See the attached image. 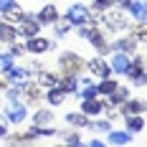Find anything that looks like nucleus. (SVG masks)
I'll return each mask as SVG.
<instances>
[{
  "instance_id": "29",
  "label": "nucleus",
  "mask_w": 147,
  "mask_h": 147,
  "mask_svg": "<svg viewBox=\"0 0 147 147\" xmlns=\"http://www.w3.org/2000/svg\"><path fill=\"white\" fill-rule=\"evenodd\" d=\"M13 8H18L15 0H0V10H13Z\"/></svg>"
},
{
  "instance_id": "13",
  "label": "nucleus",
  "mask_w": 147,
  "mask_h": 147,
  "mask_svg": "<svg viewBox=\"0 0 147 147\" xmlns=\"http://www.w3.org/2000/svg\"><path fill=\"white\" fill-rule=\"evenodd\" d=\"M0 41H5V43H13V41H15V30H13V26H8V23H0Z\"/></svg>"
},
{
  "instance_id": "18",
  "label": "nucleus",
  "mask_w": 147,
  "mask_h": 147,
  "mask_svg": "<svg viewBox=\"0 0 147 147\" xmlns=\"http://www.w3.org/2000/svg\"><path fill=\"white\" fill-rule=\"evenodd\" d=\"M109 142L112 145H127L129 142V132H109Z\"/></svg>"
},
{
  "instance_id": "33",
  "label": "nucleus",
  "mask_w": 147,
  "mask_h": 147,
  "mask_svg": "<svg viewBox=\"0 0 147 147\" xmlns=\"http://www.w3.org/2000/svg\"><path fill=\"white\" fill-rule=\"evenodd\" d=\"M10 48H13V51H10L13 56H18V53H23V46H18V43H13V46H10Z\"/></svg>"
},
{
  "instance_id": "12",
  "label": "nucleus",
  "mask_w": 147,
  "mask_h": 147,
  "mask_svg": "<svg viewBox=\"0 0 147 147\" xmlns=\"http://www.w3.org/2000/svg\"><path fill=\"white\" fill-rule=\"evenodd\" d=\"M104 109V104H99V102H94V99H84V107H81V112H84V114H99V112H102Z\"/></svg>"
},
{
  "instance_id": "19",
  "label": "nucleus",
  "mask_w": 147,
  "mask_h": 147,
  "mask_svg": "<svg viewBox=\"0 0 147 147\" xmlns=\"http://www.w3.org/2000/svg\"><path fill=\"white\" fill-rule=\"evenodd\" d=\"M61 102H63V91H61L59 86H51L48 89V104L56 107V104H61Z\"/></svg>"
},
{
  "instance_id": "27",
  "label": "nucleus",
  "mask_w": 147,
  "mask_h": 147,
  "mask_svg": "<svg viewBox=\"0 0 147 147\" xmlns=\"http://www.w3.org/2000/svg\"><path fill=\"white\" fill-rule=\"evenodd\" d=\"M109 96H112V102H122V99H127V89H119V86H117Z\"/></svg>"
},
{
  "instance_id": "6",
  "label": "nucleus",
  "mask_w": 147,
  "mask_h": 147,
  "mask_svg": "<svg viewBox=\"0 0 147 147\" xmlns=\"http://www.w3.org/2000/svg\"><path fill=\"white\" fill-rule=\"evenodd\" d=\"M53 43L46 41V38H38V36H30L28 38V51L30 53H43V51H51Z\"/></svg>"
},
{
  "instance_id": "30",
  "label": "nucleus",
  "mask_w": 147,
  "mask_h": 147,
  "mask_svg": "<svg viewBox=\"0 0 147 147\" xmlns=\"http://www.w3.org/2000/svg\"><path fill=\"white\" fill-rule=\"evenodd\" d=\"M94 127H96V129H112V124H109L107 119H102V122H96Z\"/></svg>"
},
{
  "instance_id": "34",
  "label": "nucleus",
  "mask_w": 147,
  "mask_h": 147,
  "mask_svg": "<svg viewBox=\"0 0 147 147\" xmlns=\"http://www.w3.org/2000/svg\"><path fill=\"white\" fill-rule=\"evenodd\" d=\"M137 41H145V26L137 28Z\"/></svg>"
},
{
  "instance_id": "4",
  "label": "nucleus",
  "mask_w": 147,
  "mask_h": 147,
  "mask_svg": "<svg viewBox=\"0 0 147 147\" xmlns=\"http://www.w3.org/2000/svg\"><path fill=\"white\" fill-rule=\"evenodd\" d=\"M81 36H84V38H89V41H91V43L96 46V48H99L102 53H107V51H109V46H107V41L102 38V33H99L96 28H81Z\"/></svg>"
},
{
  "instance_id": "5",
  "label": "nucleus",
  "mask_w": 147,
  "mask_h": 147,
  "mask_svg": "<svg viewBox=\"0 0 147 147\" xmlns=\"http://www.w3.org/2000/svg\"><path fill=\"white\" fill-rule=\"evenodd\" d=\"M26 114H28V112H26V107H23V104H18L15 99H10L8 109H5V117L10 119V122H23Z\"/></svg>"
},
{
  "instance_id": "14",
  "label": "nucleus",
  "mask_w": 147,
  "mask_h": 147,
  "mask_svg": "<svg viewBox=\"0 0 147 147\" xmlns=\"http://www.w3.org/2000/svg\"><path fill=\"white\" fill-rule=\"evenodd\" d=\"M129 10H132L134 18H140V20H145V3L142 0H129V5H127Z\"/></svg>"
},
{
  "instance_id": "35",
  "label": "nucleus",
  "mask_w": 147,
  "mask_h": 147,
  "mask_svg": "<svg viewBox=\"0 0 147 147\" xmlns=\"http://www.w3.org/2000/svg\"><path fill=\"white\" fill-rule=\"evenodd\" d=\"M3 134H5V127H3V124H0V137H3Z\"/></svg>"
},
{
  "instance_id": "15",
  "label": "nucleus",
  "mask_w": 147,
  "mask_h": 147,
  "mask_svg": "<svg viewBox=\"0 0 147 147\" xmlns=\"http://www.w3.org/2000/svg\"><path fill=\"white\" fill-rule=\"evenodd\" d=\"M66 122L74 124V127H89V117H86V114H69Z\"/></svg>"
},
{
  "instance_id": "16",
  "label": "nucleus",
  "mask_w": 147,
  "mask_h": 147,
  "mask_svg": "<svg viewBox=\"0 0 147 147\" xmlns=\"http://www.w3.org/2000/svg\"><path fill=\"white\" fill-rule=\"evenodd\" d=\"M38 84H41V86H59V81H56V76H53V74H46V71H41L38 74Z\"/></svg>"
},
{
  "instance_id": "17",
  "label": "nucleus",
  "mask_w": 147,
  "mask_h": 147,
  "mask_svg": "<svg viewBox=\"0 0 147 147\" xmlns=\"http://www.w3.org/2000/svg\"><path fill=\"white\" fill-rule=\"evenodd\" d=\"M79 94H81L84 99H94L99 91H96V86H94V84H91V81L86 79V81H84V89H79Z\"/></svg>"
},
{
  "instance_id": "32",
  "label": "nucleus",
  "mask_w": 147,
  "mask_h": 147,
  "mask_svg": "<svg viewBox=\"0 0 147 147\" xmlns=\"http://www.w3.org/2000/svg\"><path fill=\"white\" fill-rule=\"evenodd\" d=\"M94 5H96L99 10H104L107 5H112V0H94Z\"/></svg>"
},
{
  "instance_id": "23",
  "label": "nucleus",
  "mask_w": 147,
  "mask_h": 147,
  "mask_svg": "<svg viewBox=\"0 0 147 147\" xmlns=\"http://www.w3.org/2000/svg\"><path fill=\"white\" fill-rule=\"evenodd\" d=\"M13 66V53H0V74H5Z\"/></svg>"
},
{
  "instance_id": "28",
  "label": "nucleus",
  "mask_w": 147,
  "mask_h": 147,
  "mask_svg": "<svg viewBox=\"0 0 147 147\" xmlns=\"http://www.w3.org/2000/svg\"><path fill=\"white\" fill-rule=\"evenodd\" d=\"M69 26H71V23H69L66 18H63V20H59V23H56V30H59V36H63V33L69 30Z\"/></svg>"
},
{
  "instance_id": "9",
  "label": "nucleus",
  "mask_w": 147,
  "mask_h": 147,
  "mask_svg": "<svg viewBox=\"0 0 147 147\" xmlns=\"http://www.w3.org/2000/svg\"><path fill=\"white\" fill-rule=\"evenodd\" d=\"M20 33H23V36H38V23H36V20H33V18H23V20H20Z\"/></svg>"
},
{
  "instance_id": "10",
  "label": "nucleus",
  "mask_w": 147,
  "mask_h": 147,
  "mask_svg": "<svg viewBox=\"0 0 147 147\" xmlns=\"http://www.w3.org/2000/svg\"><path fill=\"white\" fill-rule=\"evenodd\" d=\"M59 20V13H56V8L53 5H46L41 15H38V23H56Z\"/></svg>"
},
{
  "instance_id": "20",
  "label": "nucleus",
  "mask_w": 147,
  "mask_h": 147,
  "mask_svg": "<svg viewBox=\"0 0 147 147\" xmlns=\"http://www.w3.org/2000/svg\"><path fill=\"white\" fill-rule=\"evenodd\" d=\"M127 114H142V109H145V102H140V99H132V102H127Z\"/></svg>"
},
{
  "instance_id": "7",
  "label": "nucleus",
  "mask_w": 147,
  "mask_h": 147,
  "mask_svg": "<svg viewBox=\"0 0 147 147\" xmlns=\"http://www.w3.org/2000/svg\"><path fill=\"white\" fill-rule=\"evenodd\" d=\"M104 23H107L112 30H124V28H127V18H124L122 13H107Z\"/></svg>"
},
{
  "instance_id": "25",
  "label": "nucleus",
  "mask_w": 147,
  "mask_h": 147,
  "mask_svg": "<svg viewBox=\"0 0 147 147\" xmlns=\"http://www.w3.org/2000/svg\"><path fill=\"white\" fill-rule=\"evenodd\" d=\"M59 89L63 91V94H69V91H76V79H74V76H69L66 81H61V84H59Z\"/></svg>"
},
{
  "instance_id": "3",
  "label": "nucleus",
  "mask_w": 147,
  "mask_h": 147,
  "mask_svg": "<svg viewBox=\"0 0 147 147\" xmlns=\"http://www.w3.org/2000/svg\"><path fill=\"white\" fill-rule=\"evenodd\" d=\"M81 66H84V61L79 59L76 53H63V56H61V69H63V74H71L74 76Z\"/></svg>"
},
{
  "instance_id": "2",
  "label": "nucleus",
  "mask_w": 147,
  "mask_h": 147,
  "mask_svg": "<svg viewBox=\"0 0 147 147\" xmlns=\"http://www.w3.org/2000/svg\"><path fill=\"white\" fill-rule=\"evenodd\" d=\"M66 20H69L71 26H84V23L89 20L86 8H84V5H79V3L71 5V8H69V13H66Z\"/></svg>"
},
{
  "instance_id": "8",
  "label": "nucleus",
  "mask_w": 147,
  "mask_h": 147,
  "mask_svg": "<svg viewBox=\"0 0 147 147\" xmlns=\"http://www.w3.org/2000/svg\"><path fill=\"white\" fill-rule=\"evenodd\" d=\"M112 69H114L117 74H127V69H129V59H127L122 51H117L114 59H112Z\"/></svg>"
},
{
  "instance_id": "24",
  "label": "nucleus",
  "mask_w": 147,
  "mask_h": 147,
  "mask_svg": "<svg viewBox=\"0 0 147 147\" xmlns=\"http://www.w3.org/2000/svg\"><path fill=\"white\" fill-rule=\"evenodd\" d=\"M114 89H117V81H112V79H107V76H104V84L96 89V91H99V94H112Z\"/></svg>"
},
{
  "instance_id": "26",
  "label": "nucleus",
  "mask_w": 147,
  "mask_h": 147,
  "mask_svg": "<svg viewBox=\"0 0 147 147\" xmlns=\"http://www.w3.org/2000/svg\"><path fill=\"white\" fill-rule=\"evenodd\" d=\"M43 122H51V109H41L36 114V124H43Z\"/></svg>"
},
{
  "instance_id": "31",
  "label": "nucleus",
  "mask_w": 147,
  "mask_h": 147,
  "mask_svg": "<svg viewBox=\"0 0 147 147\" xmlns=\"http://www.w3.org/2000/svg\"><path fill=\"white\" fill-rule=\"evenodd\" d=\"M66 142H69V145H81V140H79L76 134H66Z\"/></svg>"
},
{
  "instance_id": "11",
  "label": "nucleus",
  "mask_w": 147,
  "mask_h": 147,
  "mask_svg": "<svg viewBox=\"0 0 147 147\" xmlns=\"http://www.w3.org/2000/svg\"><path fill=\"white\" fill-rule=\"evenodd\" d=\"M89 69H91V74H96V76H109V66L102 59H91L89 61Z\"/></svg>"
},
{
  "instance_id": "22",
  "label": "nucleus",
  "mask_w": 147,
  "mask_h": 147,
  "mask_svg": "<svg viewBox=\"0 0 147 147\" xmlns=\"http://www.w3.org/2000/svg\"><path fill=\"white\" fill-rule=\"evenodd\" d=\"M112 48H114V51H129V53H132L134 41H132V38H124V41H117V43L112 46Z\"/></svg>"
},
{
  "instance_id": "21",
  "label": "nucleus",
  "mask_w": 147,
  "mask_h": 147,
  "mask_svg": "<svg viewBox=\"0 0 147 147\" xmlns=\"http://www.w3.org/2000/svg\"><path fill=\"white\" fill-rule=\"evenodd\" d=\"M142 127H145L142 117H129V114H127V129H132V132H140Z\"/></svg>"
},
{
  "instance_id": "1",
  "label": "nucleus",
  "mask_w": 147,
  "mask_h": 147,
  "mask_svg": "<svg viewBox=\"0 0 147 147\" xmlns=\"http://www.w3.org/2000/svg\"><path fill=\"white\" fill-rule=\"evenodd\" d=\"M5 76H8V81L13 84V86H28V69H20V66H10L8 71H5Z\"/></svg>"
},
{
  "instance_id": "36",
  "label": "nucleus",
  "mask_w": 147,
  "mask_h": 147,
  "mask_svg": "<svg viewBox=\"0 0 147 147\" xmlns=\"http://www.w3.org/2000/svg\"><path fill=\"white\" fill-rule=\"evenodd\" d=\"M0 86H5V81H3V79H0Z\"/></svg>"
}]
</instances>
